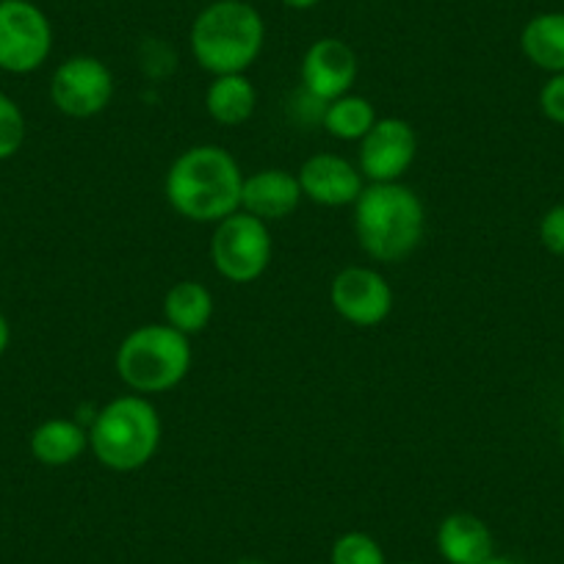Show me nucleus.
I'll use <instances>...</instances> for the list:
<instances>
[{
  "instance_id": "nucleus-1",
  "label": "nucleus",
  "mask_w": 564,
  "mask_h": 564,
  "mask_svg": "<svg viewBox=\"0 0 564 564\" xmlns=\"http://www.w3.org/2000/svg\"><path fill=\"white\" fill-rule=\"evenodd\" d=\"M243 172L236 155L219 144H197L172 161L164 177L166 203L197 225H219L241 210Z\"/></svg>"
},
{
  "instance_id": "nucleus-2",
  "label": "nucleus",
  "mask_w": 564,
  "mask_h": 564,
  "mask_svg": "<svg viewBox=\"0 0 564 564\" xmlns=\"http://www.w3.org/2000/svg\"><path fill=\"white\" fill-rule=\"evenodd\" d=\"M355 236L362 252L377 263H401L426 232V208L404 183H366L357 197Z\"/></svg>"
},
{
  "instance_id": "nucleus-3",
  "label": "nucleus",
  "mask_w": 564,
  "mask_h": 564,
  "mask_svg": "<svg viewBox=\"0 0 564 564\" xmlns=\"http://www.w3.org/2000/svg\"><path fill=\"white\" fill-rule=\"evenodd\" d=\"M265 45V20L249 0H214L188 31L192 56L205 73H247Z\"/></svg>"
},
{
  "instance_id": "nucleus-4",
  "label": "nucleus",
  "mask_w": 564,
  "mask_h": 564,
  "mask_svg": "<svg viewBox=\"0 0 564 564\" xmlns=\"http://www.w3.org/2000/svg\"><path fill=\"white\" fill-rule=\"evenodd\" d=\"M164 423L150 395L124 393L108 401L89 426V452L117 474H133L155 459Z\"/></svg>"
},
{
  "instance_id": "nucleus-5",
  "label": "nucleus",
  "mask_w": 564,
  "mask_h": 564,
  "mask_svg": "<svg viewBox=\"0 0 564 564\" xmlns=\"http://www.w3.org/2000/svg\"><path fill=\"white\" fill-rule=\"evenodd\" d=\"M194 362L192 338L170 324H141L117 346L113 368L128 390L159 395L175 390L188 377Z\"/></svg>"
},
{
  "instance_id": "nucleus-6",
  "label": "nucleus",
  "mask_w": 564,
  "mask_h": 564,
  "mask_svg": "<svg viewBox=\"0 0 564 564\" xmlns=\"http://www.w3.org/2000/svg\"><path fill=\"white\" fill-rule=\"evenodd\" d=\"M210 236V263L216 274L225 276L236 285H249L265 274L274 254V241L265 221L258 216H249L243 210L227 216L219 225H214Z\"/></svg>"
},
{
  "instance_id": "nucleus-7",
  "label": "nucleus",
  "mask_w": 564,
  "mask_h": 564,
  "mask_svg": "<svg viewBox=\"0 0 564 564\" xmlns=\"http://www.w3.org/2000/svg\"><path fill=\"white\" fill-rule=\"evenodd\" d=\"M53 25L31 0H0V69L36 73L51 58Z\"/></svg>"
},
{
  "instance_id": "nucleus-8",
  "label": "nucleus",
  "mask_w": 564,
  "mask_h": 564,
  "mask_svg": "<svg viewBox=\"0 0 564 564\" xmlns=\"http://www.w3.org/2000/svg\"><path fill=\"white\" fill-rule=\"evenodd\" d=\"M113 73L97 56H69L51 78V102L69 119H91L113 100Z\"/></svg>"
},
{
  "instance_id": "nucleus-9",
  "label": "nucleus",
  "mask_w": 564,
  "mask_h": 564,
  "mask_svg": "<svg viewBox=\"0 0 564 564\" xmlns=\"http://www.w3.org/2000/svg\"><path fill=\"white\" fill-rule=\"evenodd\" d=\"M417 159V133L406 119L379 117L360 139L357 170L366 183H399Z\"/></svg>"
},
{
  "instance_id": "nucleus-10",
  "label": "nucleus",
  "mask_w": 564,
  "mask_h": 564,
  "mask_svg": "<svg viewBox=\"0 0 564 564\" xmlns=\"http://www.w3.org/2000/svg\"><path fill=\"white\" fill-rule=\"evenodd\" d=\"M329 302L344 322L379 327L393 313V289L371 265H346L329 282Z\"/></svg>"
},
{
  "instance_id": "nucleus-11",
  "label": "nucleus",
  "mask_w": 564,
  "mask_h": 564,
  "mask_svg": "<svg viewBox=\"0 0 564 564\" xmlns=\"http://www.w3.org/2000/svg\"><path fill=\"white\" fill-rule=\"evenodd\" d=\"M357 73H360L357 53L351 51L349 42L338 40V36H322L313 42L302 56L300 67L302 89L322 106L349 95Z\"/></svg>"
},
{
  "instance_id": "nucleus-12",
  "label": "nucleus",
  "mask_w": 564,
  "mask_h": 564,
  "mask_svg": "<svg viewBox=\"0 0 564 564\" xmlns=\"http://www.w3.org/2000/svg\"><path fill=\"white\" fill-rule=\"evenodd\" d=\"M305 199L322 205V208H346L355 205L366 188V177L360 175L357 164L335 153L311 155L296 172Z\"/></svg>"
},
{
  "instance_id": "nucleus-13",
  "label": "nucleus",
  "mask_w": 564,
  "mask_h": 564,
  "mask_svg": "<svg viewBox=\"0 0 564 564\" xmlns=\"http://www.w3.org/2000/svg\"><path fill=\"white\" fill-rule=\"evenodd\" d=\"M302 194L300 177L289 170H260L254 175L243 177L241 210L249 216H258L260 221H282L300 210Z\"/></svg>"
},
{
  "instance_id": "nucleus-14",
  "label": "nucleus",
  "mask_w": 564,
  "mask_h": 564,
  "mask_svg": "<svg viewBox=\"0 0 564 564\" xmlns=\"http://www.w3.org/2000/svg\"><path fill=\"white\" fill-rule=\"evenodd\" d=\"M435 542L448 564H481L496 553L490 525L470 512H452L443 518Z\"/></svg>"
},
{
  "instance_id": "nucleus-15",
  "label": "nucleus",
  "mask_w": 564,
  "mask_h": 564,
  "mask_svg": "<svg viewBox=\"0 0 564 564\" xmlns=\"http://www.w3.org/2000/svg\"><path fill=\"white\" fill-rule=\"evenodd\" d=\"M31 454L47 468H67L89 452V430L69 417H47L31 432Z\"/></svg>"
},
{
  "instance_id": "nucleus-16",
  "label": "nucleus",
  "mask_w": 564,
  "mask_h": 564,
  "mask_svg": "<svg viewBox=\"0 0 564 564\" xmlns=\"http://www.w3.org/2000/svg\"><path fill=\"white\" fill-rule=\"evenodd\" d=\"M216 302L208 285L197 280L175 282L164 296V324L183 335H199L214 322Z\"/></svg>"
},
{
  "instance_id": "nucleus-17",
  "label": "nucleus",
  "mask_w": 564,
  "mask_h": 564,
  "mask_svg": "<svg viewBox=\"0 0 564 564\" xmlns=\"http://www.w3.org/2000/svg\"><path fill=\"white\" fill-rule=\"evenodd\" d=\"M254 108H258V89L247 73L214 75L210 86L205 89V111L225 128H238V124L249 122Z\"/></svg>"
},
{
  "instance_id": "nucleus-18",
  "label": "nucleus",
  "mask_w": 564,
  "mask_h": 564,
  "mask_svg": "<svg viewBox=\"0 0 564 564\" xmlns=\"http://www.w3.org/2000/svg\"><path fill=\"white\" fill-rule=\"evenodd\" d=\"M520 51L542 73H564V12L534 14L520 31Z\"/></svg>"
},
{
  "instance_id": "nucleus-19",
  "label": "nucleus",
  "mask_w": 564,
  "mask_h": 564,
  "mask_svg": "<svg viewBox=\"0 0 564 564\" xmlns=\"http://www.w3.org/2000/svg\"><path fill=\"white\" fill-rule=\"evenodd\" d=\"M377 111L373 102L362 95H344L338 100L327 102L322 111L324 130L338 141H357L360 144L362 135L373 128L377 122Z\"/></svg>"
},
{
  "instance_id": "nucleus-20",
  "label": "nucleus",
  "mask_w": 564,
  "mask_h": 564,
  "mask_svg": "<svg viewBox=\"0 0 564 564\" xmlns=\"http://www.w3.org/2000/svg\"><path fill=\"white\" fill-rule=\"evenodd\" d=\"M333 564H388L382 545L373 540L366 531H346L335 540L333 553H329Z\"/></svg>"
},
{
  "instance_id": "nucleus-21",
  "label": "nucleus",
  "mask_w": 564,
  "mask_h": 564,
  "mask_svg": "<svg viewBox=\"0 0 564 564\" xmlns=\"http://www.w3.org/2000/svg\"><path fill=\"white\" fill-rule=\"evenodd\" d=\"M25 133H29V124H25L23 108L0 91V161L14 159L23 150Z\"/></svg>"
},
{
  "instance_id": "nucleus-22",
  "label": "nucleus",
  "mask_w": 564,
  "mask_h": 564,
  "mask_svg": "<svg viewBox=\"0 0 564 564\" xmlns=\"http://www.w3.org/2000/svg\"><path fill=\"white\" fill-rule=\"evenodd\" d=\"M536 232H540V243L547 252L564 258V203L553 205L542 214Z\"/></svg>"
},
{
  "instance_id": "nucleus-23",
  "label": "nucleus",
  "mask_w": 564,
  "mask_h": 564,
  "mask_svg": "<svg viewBox=\"0 0 564 564\" xmlns=\"http://www.w3.org/2000/svg\"><path fill=\"white\" fill-rule=\"evenodd\" d=\"M536 102H540V111L545 113V119H551L553 124H564V73L551 75L542 84Z\"/></svg>"
},
{
  "instance_id": "nucleus-24",
  "label": "nucleus",
  "mask_w": 564,
  "mask_h": 564,
  "mask_svg": "<svg viewBox=\"0 0 564 564\" xmlns=\"http://www.w3.org/2000/svg\"><path fill=\"white\" fill-rule=\"evenodd\" d=\"M282 7L294 9V12H311V9L322 7L324 0H280Z\"/></svg>"
},
{
  "instance_id": "nucleus-25",
  "label": "nucleus",
  "mask_w": 564,
  "mask_h": 564,
  "mask_svg": "<svg viewBox=\"0 0 564 564\" xmlns=\"http://www.w3.org/2000/svg\"><path fill=\"white\" fill-rule=\"evenodd\" d=\"M9 344H12V327H9L7 316H3V313H0V357L7 355Z\"/></svg>"
},
{
  "instance_id": "nucleus-26",
  "label": "nucleus",
  "mask_w": 564,
  "mask_h": 564,
  "mask_svg": "<svg viewBox=\"0 0 564 564\" xmlns=\"http://www.w3.org/2000/svg\"><path fill=\"white\" fill-rule=\"evenodd\" d=\"M481 564H518V562H514V558H509V556H496V553H492V556L487 558V562H481Z\"/></svg>"
},
{
  "instance_id": "nucleus-27",
  "label": "nucleus",
  "mask_w": 564,
  "mask_h": 564,
  "mask_svg": "<svg viewBox=\"0 0 564 564\" xmlns=\"http://www.w3.org/2000/svg\"><path fill=\"white\" fill-rule=\"evenodd\" d=\"M558 435H562L558 441H562V452H564V410H562V426H558Z\"/></svg>"
},
{
  "instance_id": "nucleus-28",
  "label": "nucleus",
  "mask_w": 564,
  "mask_h": 564,
  "mask_svg": "<svg viewBox=\"0 0 564 564\" xmlns=\"http://www.w3.org/2000/svg\"><path fill=\"white\" fill-rule=\"evenodd\" d=\"M236 564H265V562H254V558H247V562H236Z\"/></svg>"
},
{
  "instance_id": "nucleus-29",
  "label": "nucleus",
  "mask_w": 564,
  "mask_h": 564,
  "mask_svg": "<svg viewBox=\"0 0 564 564\" xmlns=\"http://www.w3.org/2000/svg\"><path fill=\"white\" fill-rule=\"evenodd\" d=\"M404 564H421V562H404Z\"/></svg>"
}]
</instances>
